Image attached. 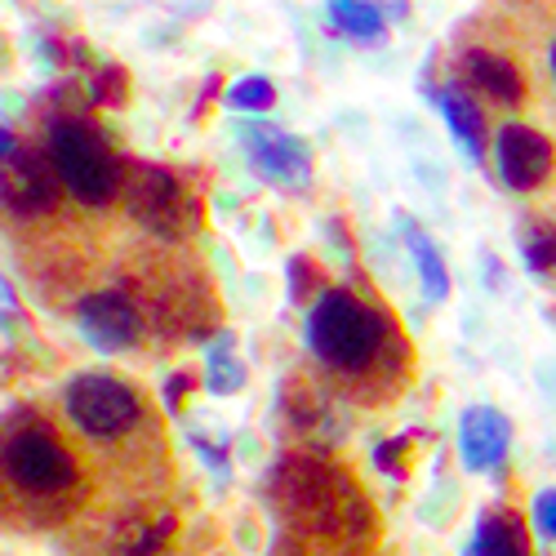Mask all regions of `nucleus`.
<instances>
[{"label": "nucleus", "mask_w": 556, "mask_h": 556, "mask_svg": "<svg viewBox=\"0 0 556 556\" xmlns=\"http://www.w3.org/2000/svg\"><path fill=\"white\" fill-rule=\"evenodd\" d=\"M0 201L5 210H18V214H31V210H45L54 201V174L36 152H14L5 165H0Z\"/></svg>", "instance_id": "nucleus-9"}, {"label": "nucleus", "mask_w": 556, "mask_h": 556, "mask_svg": "<svg viewBox=\"0 0 556 556\" xmlns=\"http://www.w3.org/2000/svg\"><path fill=\"white\" fill-rule=\"evenodd\" d=\"M241 383H245L241 361L231 356V352H223V348H214L210 352V392L227 396V392H241Z\"/></svg>", "instance_id": "nucleus-17"}, {"label": "nucleus", "mask_w": 556, "mask_h": 556, "mask_svg": "<svg viewBox=\"0 0 556 556\" xmlns=\"http://www.w3.org/2000/svg\"><path fill=\"white\" fill-rule=\"evenodd\" d=\"M67 414L72 424L89 437H121L143 419V405H138L134 388L108 375H80L67 388Z\"/></svg>", "instance_id": "nucleus-4"}, {"label": "nucleus", "mask_w": 556, "mask_h": 556, "mask_svg": "<svg viewBox=\"0 0 556 556\" xmlns=\"http://www.w3.org/2000/svg\"><path fill=\"white\" fill-rule=\"evenodd\" d=\"M134 210L143 214V218H152V227H161V231H178L188 201H182V188L174 182L169 169H138Z\"/></svg>", "instance_id": "nucleus-10"}, {"label": "nucleus", "mask_w": 556, "mask_h": 556, "mask_svg": "<svg viewBox=\"0 0 556 556\" xmlns=\"http://www.w3.org/2000/svg\"><path fill=\"white\" fill-rule=\"evenodd\" d=\"M552 76H556V45H552Z\"/></svg>", "instance_id": "nucleus-22"}, {"label": "nucleus", "mask_w": 556, "mask_h": 556, "mask_svg": "<svg viewBox=\"0 0 556 556\" xmlns=\"http://www.w3.org/2000/svg\"><path fill=\"white\" fill-rule=\"evenodd\" d=\"M534 517H539V530H543L547 539H556V490H543V494L534 498Z\"/></svg>", "instance_id": "nucleus-19"}, {"label": "nucleus", "mask_w": 556, "mask_h": 556, "mask_svg": "<svg viewBox=\"0 0 556 556\" xmlns=\"http://www.w3.org/2000/svg\"><path fill=\"white\" fill-rule=\"evenodd\" d=\"M437 108L445 112L450 129L458 134L463 152H468L472 161H481V156H485V121H481V112H477V103H472L468 89H463V85L437 89Z\"/></svg>", "instance_id": "nucleus-11"}, {"label": "nucleus", "mask_w": 556, "mask_h": 556, "mask_svg": "<svg viewBox=\"0 0 556 556\" xmlns=\"http://www.w3.org/2000/svg\"><path fill=\"white\" fill-rule=\"evenodd\" d=\"M330 18L343 36L361 40V45H379L383 40V23H388V10L383 5H330Z\"/></svg>", "instance_id": "nucleus-15"}, {"label": "nucleus", "mask_w": 556, "mask_h": 556, "mask_svg": "<svg viewBox=\"0 0 556 556\" xmlns=\"http://www.w3.org/2000/svg\"><path fill=\"white\" fill-rule=\"evenodd\" d=\"M468 76H472V85L481 89V94H490L498 103H521V94H526L521 72L513 63L494 59V54H472L468 59Z\"/></svg>", "instance_id": "nucleus-13"}, {"label": "nucleus", "mask_w": 556, "mask_h": 556, "mask_svg": "<svg viewBox=\"0 0 556 556\" xmlns=\"http://www.w3.org/2000/svg\"><path fill=\"white\" fill-rule=\"evenodd\" d=\"M468 556H472V552H468Z\"/></svg>", "instance_id": "nucleus-23"}, {"label": "nucleus", "mask_w": 556, "mask_h": 556, "mask_svg": "<svg viewBox=\"0 0 556 556\" xmlns=\"http://www.w3.org/2000/svg\"><path fill=\"white\" fill-rule=\"evenodd\" d=\"M388 326L375 307H365L356 294L348 290H330L320 294V303L307 316V343L312 352L334 365V369H365L383 352Z\"/></svg>", "instance_id": "nucleus-1"}, {"label": "nucleus", "mask_w": 556, "mask_h": 556, "mask_svg": "<svg viewBox=\"0 0 556 556\" xmlns=\"http://www.w3.org/2000/svg\"><path fill=\"white\" fill-rule=\"evenodd\" d=\"M182 388H192V379H188V375H174V379H169V405H174V409H178Z\"/></svg>", "instance_id": "nucleus-20"}, {"label": "nucleus", "mask_w": 556, "mask_h": 556, "mask_svg": "<svg viewBox=\"0 0 556 556\" xmlns=\"http://www.w3.org/2000/svg\"><path fill=\"white\" fill-rule=\"evenodd\" d=\"M526 258L534 271H552L556 267V227H534L526 237Z\"/></svg>", "instance_id": "nucleus-18"}, {"label": "nucleus", "mask_w": 556, "mask_h": 556, "mask_svg": "<svg viewBox=\"0 0 556 556\" xmlns=\"http://www.w3.org/2000/svg\"><path fill=\"white\" fill-rule=\"evenodd\" d=\"M401 231H405V241H409L414 263H419V271H424V290H428V299H445V294H450V271H445L437 245L428 241V231L414 223V218H401Z\"/></svg>", "instance_id": "nucleus-14"}, {"label": "nucleus", "mask_w": 556, "mask_h": 556, "mask_svg": "<svg viewBox=\"0 0 556 556\" xmlns=\"http://www.w3.org/2000/svg\"><path fill=\"white\" fill-rule=\"evenodd\" d=\"M76 330L103 352H121L138 339V316L121 294H89L76 307Z\"/></svg>", "instance_id": "nucleus-7"}, {"label": "nucleus", "mask_w": 556, "mask_h": 556, "mask_svg": "<svg viewBox=\"0 0 556 556\" xmlns=\"http://www.w3.org/2000/svg\"><path fill=\"white\" fill-rule=\"evenodd\" d=\"M507 419L490 405H472L463 409V424H458V454H463V468L468 472H490L494 463L507 450Z\"/></svg>", "instance_id": "nucleus-8"}, {"label": "nucleus", "mask_w": 556, "mask_h": 556, "mask_svg": "<svg viewBox=\"0 0 556 556\" xmlns=\"http://www.w3.org/2000/svg\"><path fill=\"white\" fill-rule=\"evenodd\" d=\"M50 152H54V169L67 178V188L89 201V205H108L116 197V156L108 152L103 134L89 129L85 121H59L50 129Z\"/></svg>", "instance_id": "nucleus-2"}, {"label": "nucleus", "mask_w": 556, "mask_h": 556, "mask_svg": "<svg viewBox=\"0 0 556 556\" xmlns=\"http://www.w3.org/2000/svg\"><path fill=\"white\" fill-rule=\"evenodd\" d=\"M472 556H530V534L517 513H485L477 526Z\"/></svg>", "instance_id": "nucleus-12"}, {"label": "nucleus", "mask_w": 556, "mask_h": 556, "mask_svg": "<svg viewBox=\"0 0 556 556\" xmlns=\"http://www.w3.org/2000/svg\"><path fill=\"white\" fill-rule=\"evenodd\" d=\"M271 103H276V89L263 76H245L227 89V108H237V112H267Z\"/></svg>", "instance_id": "nucleus-16"}, {"label": "nucleus", "mask_w": 556, "mask_h": 556, "mask_svg": "<svg viewBox=\"0 0 556 556\" xmlns=\"http://www.w3.org/2000/svg\"><path fill=\"white\" fill-rule=\"evenodd\" d=\"M494 156H498V178L513 192H534L552 178V143L530 129V125H503L494 138Z\"/></svg>", "instance_id": "nucleus-6"}, {"label": "nucleus", "mask_w": 556, "mask_h": 556, "mask_svg": "<svg viewBox=\"0 0 556 556\" xmlns=\"http://www.w3.org/2000/svg\"><path fill=\"white\" fill-rule=\"evenodd\" d=\"M241 148L250 152V165L271 182V188H286V192H303L312 182V152L290 138L286 129H271V125H241L237 129Z\"/></svg>", "instance_id": "nucleus-5"}, {"label": "nucleus", "mask_w": 556, "mask_h": 556, "mask_svg": "<svg viewBox=\"0 0 556 556\" xmlns=\"http://www.w3.org/2000/svg\"><path fill=\"white\" fill-rule=\"evenodd\" d=\"M0 472L27 494H63L76 485L72 454L40 428H23L0 450Z\"/></svg>", "instance_id": "nucleus-3"}, {"label": "nucleus", "mask_w": 556, "mask_h": 556, "mask_svg": "<svg viewBox=\"0 0 556 556\" xmlns=\"http://www.w3.org/2000/svg\"><path fill=\"white\" fill-rule=\"evenodd\" d=\"M14 152H18V148H14V134H10L5 125H0V161H10Z\"/></svg>", "instance_id": "nucleus-21"}]
</instances>
